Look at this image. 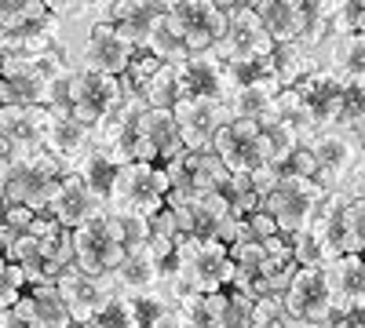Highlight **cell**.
I'll return each instance as SVG.
<instances>
[{
	"instance_id": "cell-1",
	"label": "cell",
	"mask_w": 365,
	"mask_h": 328,
	"mask_svg": "<svg viewBox=\"0 0 365 328\" xmlns=\"http://www.w3.org/2000/svg\"><path fill=\"white\" fill-rule=\"evenodd\" d=\"M314 161V183L325 194H347L361 197V128H325L303 139Z\"/></svg>"
},
{
	"instance_id": "cell-2",
	"label": "cell",
	"mask_w": 365,
	"mask_h": 328,
	"mask_svg": "<svg viewBox=\"0 0 365 328\" xmlns=\"http://www.w3.org/2000/svg\"><path fill=\"white\" fill-rule=\"evenodd\" d=\"M303 230L318 241L322 266L340 255H361L365 252V201L347 197V194H325Z\"/></svg>"
},
{
	"instance_id": "cell-3",
	"label": "cell",
	"mask_w": 365,
	"mask_h": 328,
	"mask_svg": "<svg viewBox=\"0 0 365 328\" xmlns=\"http://www.w3.org/2000/svg\"><path fill=\"white\" fill-rule=\"evenodd\" d=\"M66 51L51 55H4L0 63V106H44L58 73H66Z\"/></svg>"
},
{
	"instance_id": "cell-4",
	"label": "cell",
	"mask_w": 365,
	"mask_h": 328,
	"mask_svg": "<svg viewBox=\"0 0 365 328\" xmlns=\"http://www.w3.org/2000/svg\"><path fill=\"white\" fill-rule=\"evenodd\" d=\"M70 168L63 161H55L48 150H37V154H26V157H15L11 168H8V179H4V204H19V208H29V212H44L48 201L55 197L58 183Z\"/></svg>"
},
{
	"instance_id": "cell-5",
	"label": "cell",
	"mask_w": 365,
	"mask_h": 328,
	"mask_svg": "<svg viewBox=\"0 0 365 328\" xmlns=\"http://www.w3.org/2000/svg\"><path fill=\"white\" fill-rule=\"evenodd\" d=\"M165 197H168V175L158 164H120L113 175L106 212L150 223L165 208Z\"/></svg>"
},
{
	"instance_id": "cell-6",
	"label": "cell",
	"mask_w": 365,
	"mask_h": 328,
	"mask_svg": "<svg viewBox=\"0 0 365 328\" xmlns=\"http://www.w3.org/2000/svg\"><path fill=\"white\" fill-rule=\"evenodd\" d=\"M146 113V102L139 92L125 95L120 106L113 113H106L103 121L91 128V146L113 164H135V154H139V117Z\"/></svg>"
},
{
	"instance_id": "cell-7",
	"label": "cell",
	"mask_w": 365,
	"mask_h": 328,
	"mask_svg": "<svg viewBox=\"0 0 365 328\" xmlns=\"http://www.w3.org/2000/svg\"><path fill=\"white\" fill-rule=\"evenodd\" d=\"M322 197H325V190L314 183V179H299V175L282 171L278 186L259 201V212H267L274 223H278V233L292 237V233H299L303 226L311 223Z\"/></svg>"
},
{
	"instance_id": "cell-8",
	"label": "cell",
	"mask_w": 365,
	"mask_h": 328,
	"mask_svg": "<svg viewBox=\"0 0 365 328\" xmlns=\"http://www.w3.org/2000/svg\"><path fill=\"white\" fill-rule=\"evenodd\" d=\"M212 154L220 157V164L230 175H252L263 164H274L267 135L256 121H241V117H230V121L216 132L212 139Z\"/></svg>"
},
{
	"instance_id": "cell-9",
	"label": "cell",
	"mask_w": 365,
	"mask_h": 328,
	"mask_svg": "<svg viewBox=\"0 0 365 328\" xmlns=\"http://www.w3.org/2000/svg\"><path fill=\"white\" fill-rule=\"evenodd\" d=\"M125 99L120 80L96 73L88 66H70V117L81 121L84 128H96L106 113H113Z\"/></svg>"
},
{
	"instance_id": "cell-10",
	"label": "cell",
	"mask_w": 365,
	"mask_h": 328,
	"mask_svg": "<svg viewBox=\"0 0 365 328\" xmlns=\"http://www.w3.org/2000/svg\"><path fill=\"white\" fill-rule=\"evenodd\" d=\"M347 88H354V84H344L332 70L314 66L296 88H289V92H296V99L303 102V110H307L311 132H325V128H336V117L344 110Z\"/></svg>"
},
{
	"instance_id": "cell-11",
	"label": "cell",
	"mask_w": 365,
	"mask_h": 328,
	"mask_svg": "<svg viewBox=\"0 0 365 328\" xmlns=\"http://www.w3.org/2000/svg\"><path fill=\"white\" fill-rule=\"evenodd\" d=\"M274 51L267 29L259 26L252 4L237 0V4H227V33L216 44V55L223 63H252V58H267Z\"/></svg>"
},
{
	"instance_id": "cell-12",
	"label": "cell",
	"mask_w": 365,
	"mask_h": 328,
	"mask_svg": "<svg viewBox=\"0 0 365 328\" xmlns=\"http://www.w3.org/2000/svg\"><path fill=\"white\" fill-rule=\"evenodd\" d=\"M70 245H73V270L84 274V277H96V281L110 277L120 266V259H125V248L110 237L103 216L77 226L70 233Z\"/></svg>"
},
{
	"instance_id": "cell-13",
	"label": "cell",
	"mask_w": 365,
	"mask_h": 328,
	"mask_svg": "<svg viewBox=\"0 0 365 328\" xmlns=\"http://www.w3.org/2000/svg\"><path fill=\"white\" fill-rule=\"evenodd\" d=\"M168 15L179 26V37L190 55L212 51L223 33H227V4H212V0H182V4H168Z\"/></svg>"
},
{
	"instance_id": "cell-14",
	"label": "cell",
	"mask_w": 365,
	"mask_h": 328,
	"mask_svg": "<svg viewBox=\"0 0 365 328\" xmlns=\"http://www.w3.org/2000/svg\"><path fill=\"white\" fill-rule=\"evenodd\" d=\"M172 121H175L182 146L190 154H205V150H212L216 132L230 121V110L220 99H179L172 106Z\"/></svg>"
},
{
	"instance_id": "cell-15",
	"label": "cell",
	"mask_w": 365,
	"mask_h": 328,
	"mask_svg": "<svg viewBox=\"0 0 365 328\" xmlns=\"http://www.w3.org/2000/svg\"><path fill=\"white\" fill-rule=\"evenodd\" d=\"M282 303H285L289 317L299 324H314L322 317H332V300H329L322 266H299L289 288L282 292Z\"/></svg>"
},
{
	"instance_id": "cell-16",
	"label": "cell",
	"mask_w": 365,
	"mask_h": 328,
	"mask_svg": "<svg viewBox=\"0 0 365 328\" xmlns=\"http://www.w3.org/2000/svg\"><path fill=\"white\" fill-rule=\"evenodd\" d=\"M175 88H179V99H220V102H227L223 58L216 55V48L182 58L175 66Z\"/></svg>"
},
{
	"instance_id": "cell-17",
	"label": "cell",
	"mask_w": 365,
	"mask_h": 328,
	"mask_svg": "<svg viewBox=\"0 0 365 328\" xmlns=\"http://www.w3.org/2000/svg\"><path fill=\"white\" fill-rule=\"evenodd\" d=\"M51 110L44 106H0V139L11 146L15 157L44 150V132Z\"/></svg>"
},
{
	"instance_id": "cell-18",
	"label": "cell",
	"mask_w": 365,
	"mask_h": 328,
	"mask_svg": "<svg viewBox=\"0 0 365 328\" xmlns=\"http://www.w3.org/2000/svg\"><path fill=\"white\" fill-rule=\"evenodd\" d=\"M55 292L63 295L70 321H73V324H88L91 317L103 310V303L113 295V285H110V277L96 281V277L77 274L73 266H70V270H63V274L55 277Z\"/></svg>"
},
{
	"instance_id": "cell-19",
	"label": "cell",
	"mask_w": 365,
	"mask_h": 328,
	"mask_svg": "<svg viewBox=\"0 0 365 328\" xmlns=\"http://www.w3.org/2000/svg\"><path fill=\"white\" fill-rule=\"evenodd\" d=\"M106 212V208L88 194V186L81 183V179L73 175V171H66L63 175V183H58V190H55V197L48 201V208L41 216H51L63 230H77V226H84V223H91V219H99Z\"/></svg>"
},
{
	"instance_id": "cell-20",
	"label": "cell",
	"mask_w": 365,
	"mask_h": 328,
	"mask_svg": "<svg viewBox=\"0 0 365 328\" xmlns=\"http://www.w3.org/2000/svg\"><path fill=\"white\" fill-rule=\"evenodd\" d=\"M161 11H165V4H158V0H120V4L96 8V15H99L96 22H110L135 51H143L150 29L161 18Z\"/></svg>"
},
{
	"instance_id": "cell-21",
	"label": "cell",
	"mask_w": 365,
	"mask_h": 328,
	"mask_svg": "<svg viewBox=\"0 0 365 328\" xmlns=\"http://www.w3.org/2000/svg\"><path fill=\"white\" fill-rule=\"evenodd\" d=\"M135 48L117 33L110 22H96L91 33L84 41V55H81V66L96 70V73H106V77H120L128 70Z\"/></svg>"
},
{
	"instance_id": "cell-22",
	"label": "cell",
	"mask_w": 365,
	"mask_h": 328,
	"mask_svg": "<svg viewBox=\"0 0 365 328\" xmlns=\"http://www.w3.org/2000/svg\"><path fill=\"white\" fill-rule=\"evenodd\" d=\"M11 314L29 324V328H70V314H66V303L63 295L55 292V281L51 285H34L19 295V303L11 307Z\"/></svg>"
},
{
	"instance_id": "cell-23",
	"label": "cell",
	"mask_w": 365,
	"mask_h": 328,
	"mask_svg": "<svg viewBox=\"0 0 365 328\" xmlns=\"http://www.w3.org/2000/svg\"><path fill=\"white\" fill-rule=\"evenodd\" d=\"M237 226H241V219L230 216V208H227V201L220 194H205V197L190 201V237L234 245L237 241Z\"/></svg>"
},
{
	"instance_id": "cell-24",
	"label": "cell",
	"mask_w": 365,
	"mask_h": 328,
	"mask_svg": "<svg viewBox=\"0 0 365 328\" xmlns=\"http://www.w3.org/2000/svg\"><path fill=\"white\" fill-rule=\"evenodd\" d=\"M259 26L267 29L270 44H292L303 33V22H307V0H256L252 4Z\"/></svg>"
},
{
	"instance_id": "cell-25",
	"label": "cell",
	"mask_w": 365,
	"mask_h": 328,
	"mask_svg": "<svg viewBox=\"0 0 365 328\" xmlns=\"http://www.w3.org/2000/svg\"><path fill=\"white\" fill-rule=\"evenodd\" d=\"M325 274V288H329V300H332V314H344L347 307L361 303L365 295V263L361 255H340L322 266Z\"/></svg>"
},
{
	"instance_id": "cell-26",
	"label": "cell",
	"mask_w": 365,
	"mask_h": 328,
	"mask_svg": "<svg viewBox=\"0 0 365 328\" xmlns=\"http://www.w3.org/2000/svg\"><path fill=\"white\" fill-rule=\"evenodd\" d=\"M44 150L55 161H63L66 168H73L91 150V128H84L81 121H73L70 113H51L48 132H44Z\"/></svg>"
},
{
	"instance_id": "cell-27",
	"label": "cell",
	"mask_w": 365,
	"mask_h": 328,
	"mask_svg": "<svg viewBox=\"0 0 365 328\" xmlns=\"http://www.w3.org/2000/svg\"><path fill=\"white\" fill-rule=\"evenodd\" d=\"M113 292L120 295H135V292H161V263L146 252V245L139 252H128L120 259V266L110 274Z\"/></svg>"
},
{
	"instance_id": "cell-28",
	"label": "cell",
	"mask_w": 365,
	"mask_h": 328,
	"mask_svg": "<svg viewBox=\"0 0 365 328\" xmlns=\"http://www.w3.org/2000/svg\"><path fill=\"white\" fill-rule=\"evenodd\" d=\"M325 70H332L344 84L365 88V37L351 33V37H332L329 41V63Z\"/></svg>"
},
{
	"instance_id": "cell-29",
	"label": "cell",
	"mask_w": 365,
	"mask_h": 328,
	"mask_svg": "<svg viewBox=\"0 0 365 328\" xmlns=\"http://www.w3.org/2000/svg\"><path fill=\"white\" fill-rule=\"evenodd\" d=\"M201 300H205L208 328H249V321H252V300L249 295L223 288V292L201 295Z\"/></svg>"
},
{
	"instance_id": "cell-30",
	"label": "cell",
	"mask_w": 365,
	"mask_h": 328,
	"mask_svg": "<svg viewBox=\"0 0 365 328\" xmlns=\"http://www.w3.org/2000/svg\"><path fill=\"white\" fill-rule=\"evenodd\" d=\"M143 51H150V55H154L158 63H165V66H179L182 58L190 55L187 44H182V37H179L175 18L168 15V4H165L161 18L154 22V29H150V37H146V48H143Z\"/></svg>"
},
{
	"instance_id": "cell-31",
	"label": "cell",
	"mask_w": 365,
	"mask_h": 328,
	"mask_svg": "<svg viewBox=\"0 0 365 328\" xmlns=\"http://www.w3.org/2000/svg\"><path fill=\"white\" fill-rule=\"evenodd\" d=\"M270 63H274V77H278V88L282 92H289V88H296L303 77H307L318 63H314V55L303 48V44H278L270 51Z\"/></svg>"
},
{
	"instance_id": "cell-32",
	"label": "cell",
	"mask_w": 365,
	"mask_h": 328,
	"mask_svg": "<svg viewBox=\"0 0 365 328\" xmlns=\"http://www.w3.org/2000/svg\"><path fill=\"white\" fill-rule=\"evenodd\" d=\"M179 164H182V171H187V179L194 183V190H197V197H205V194H220V186L230 179V171L220 164V157L212 154V150H205V154H182L179 157Z\"/></svg>"
},
{
	"instance_id": "cell-33",
	"label": "cell",
	"mask_w": 365,
	"mask_h": 328,
	"mask_svg": "<svg viewBox=\"0 0 365 328\" xmlns=\"http://www.w3.org/2000/svg\"><path fill=\"white\" fill-rule=\"evenodd\" d=\"M77 179H81V183L88 186V194L91 197H96L103 208H106V201H110V190H113V175H117V168L96 150V146H91V150L70 168Z\"/></svg>"
},
{
	"instance_id": "cell-34",
	"label": "cell",
	"mask_w": 365,
	"mask_h": 328,
	"mask_svg": "<svg viewBox=\"0 0 365 328\" xmlns=\"http://www.w3.org/2000/svg\"><path fill=\"white\" fill-rule=\"evenodd\" d=\"M51 15V8L44 0H0V33H22V29L44 26Z\"/></svg>"
},
{
	"instance_id": "cell-35",
	"label": "cell",
	"mask_w": 365,
	"mask_h": 328,
	"mask_svg": "<svg viewBox=\"0 0 365 328\" xmlns=\"http://www.w3.org/2000/svg\"><path fill=\"white\" fill-rule=\"evenodd\" d=\"M172 307L175 303L165 292H135V295H128V310H132L135 328H154L158 321H165L172 314Z\"/></svg>"
},
{
	"instance_id": "cell-36",
	"label": "cell",
	"mask_w": 365,
	"mask_h": 328,
	"mask_svg": "<svg viewBox=\"0 0 365 328\" xmlns=\"http://www.w3.org/2000/svg\"><path fill=\"white\" fill-rule=\"evenodd\" d=\"M139 95L146 102V110H172L179 102V88H175V66H165L150 77L143 88H139Z\"/></svg>"
},
{
	"instance_id": "cell-37",
	"label": "cell",
	"mask_w": 365,
	"mask_h": 328,
	"mask_svg": "<svg viewBox=\"0 0 365 328\" xmlns=\"http://www.w3.org/2000/svg\"><path fill=\"white\" fill-rule=\"evenodd\" d=\"M220 197L227 201V208H230L234 219H249L252 212H259V197H256V190L249 186L245 175H230L227 183L220 186Z\"/></svg>"
},
{
	"instance_id": "cell-38",
	"label": "cell",
	"mask_w": 365,
	"mask_h": 328,
	"mask_svg": "<svg viewBox=\"0 0 365 328\" xmlns=\"http://www.w3.org/2000/svg\"><path fill=\"white\" fill-rule=\"evenodd\" d=\"M249 328H303V324L289 317V310H285V303L278 300V295H263V300L252 303Z\"/></svg>"
},
{
	"instance_id": "cell-39",
	"label": "cell",
	"mask_w": 365,
	"mask_h": 328,
	"mask_svg": "<svg viewBox=\"0 0 365 328\" xmlns=\"http://www.w3.org/2000/svg\"><path fill=\"white\" fill-rule=\"evenodd\" d=\"M365 29V4L361 0H332V37H351Z\"/></svg>"
},
{
	"instance_id": "cell-40",
	"label": "cell",
	"mask_w": 365,
	"mask_h": 328,
	"mask_svg": "<svg viewBox=\"0 0 365 328\" xmlns=\"http://www.w3.org/2000/svg\"><path fill=\"white\" fill-rule=\"evenodd\" d=\"M299 270L296 263H270V259H263V266H259V300L263 295H278L282 300V292L289 288V281H292V274Z\"/></svg>"
},
{
	"instance_id": "cell-41",
	"label": "cell",
	"mask_w": 365,
	"mask_h": 328,
	"mask_svg": "<svg viewBox=\"0 0 365 328\" xmlns=\"http://www.w3.org/2000/svg\"><path fill=\"white\" fill-rule=\"evenodd\" d=\"M88 328H135L132 321V310H128V295L113 292L110 300L103 303V310L88 321Z\"/></svg>"
},
{
	"instance_id": "cell-42",
	"label": "cell",
	"mask_w": 365,
	"mask_h": 328,
	"mask_svg": "<svg viewBox=\"0 0 365 328\" xmlns=\"http://www.w3.org/2000/svg\"><path fill=\"white\" fill-rule=\"evenodd\" d=\"M22 292H26V274L0 255V310H11Z\"/></svg>"
},
{
	"instance_id": "cell-43",
	"label": "cell",
	"mask_w": 365,
	"mask_h": 328,
	"mask_svg": "<svg viewBox=\"0 0 365 328\" xmlns=\"http://www.w3.org/2000/svg\"><path fill=\"white\" fill-rule=\"evenodd\" d=\"M158 70H161V63H158L154 55H150V51H135V55H132V63H128V70L120 73V77H125V80L135 88V92H139V88H143L150 77H154Z\"/></svg>"
},
{
	"instance_id": "cell-44",
	"label": "cell",
	"mask_w": 365,
	"mask_h": 328,
	"mask_svg": "<svg viewBox=\"0 0 365 328\" xmlns=\"http://www.w3.org/2000/svg\"><path fill=\"white\" fill-rule=\"evenodd\" d=\"M227 255H230L234 266H241V270H259L263 259H267L259 241H234V245H227Z\"/></svg>"
},
{
	"instance_id": "cell-45",
	"label": "cell",
	"mask_w": 365,
	"mask_h": 328,
	"mask_svg": "<svg viewBox=\"0 0 365 328\" xmlns=\"http://www.w3.org/2000/svg\"><path fill=\"white\" fill-rule=\"evenodd\" d=\"M292 263H296V266H322L318 241H314V237H311L307 230L292 233Z\"/></svg>"
},
{
	"instance_id": "cell-46",
	"label": "cell",
	"mask_w": 365,
	"mask_h": 328,
	"mask_svg": "<svg viewBox=\"0 0 365 328\" xmlns=\"http://www.w3.org/2000/svg\"><path fill=\"white\" fill-rule=\"evenodd\" d=\"M259 245H263V255L270 263H292V237L274 233V237H267V241H259Z\"/></svg>"
},
{
	"instance_id": "cell-47",
	"label": "cell",
	"mask_w": 365,
	"mask_h": 328,
	"mask_svg": "<svg viewBox=\"0 0 365 328\" xmlns=\"http://www.w3.org/2000/svg\"><path fill=\"white\" fill-rule=\"evenodd\" d=\"M34 216H37V212H29V208L8 204V208H4V216H0V223H4V226H8V230H11L15 237H19V233H26V230H29V223H34Z\"/></svg>"
},
{
	"instance_id": "cell-48",
	"label": "cell",
	"mask_w": 365,
	"mask_h": 328,
	"mask_svg": "<svg viewBox=\"0 0 365 328\" xmlns=\"http://www.w3.org/2000/svg\"><path fill=\"white\" fill-rule=\"evenodd\" d=\"M241 223L249 226V233L256 237V241H267V237H274V233H278V223H274L267 212H252L249 219H241Z\"/></svg>"
},
{
	"instance_id": "cell-49",
	"label": "cell",
	"mask_w": 365,
	"mask_h": 328,
	"mask_svg": "<svg viewBox=\"0 0 365 328\" xmlns=\"http://www.w3.org/2000/svg\"><path fill=\"white\" fill-rule=\"evenodd\" d=\"M26 233H29V237H37V241H51V237L63 233V226H58L51 216H34V223H29Z\"/></svg>"
},
{
	"instance_id": "cell-50",
	"label": "cell",
	"mask_w": 365,
	"mask_h": 328,
	"mask_svg": "<svg viewBox=\"0 0 365 328\" xmlns=\"http://www.w3.org/2000/svg\"><path fill=\"white\" fill-rule=\"evenodd\" d=\"M11 161H15V154H11V146L0 139V190H4V179H8V168H11Z\"/></svg>"
},
{
	"instance_id": "cell-51",
	"label": "cell",
	"mask_w": 365,
	"mask_h": 328,
	"mask_svg": "<svg viewBox=\"0 0 365 328\" xmlns=\"http://www.w3.org/2000/svg\"><path fill=\"white\" fill-rule=\"evenodd\" d=\"M154 328H179V324H175V317H172V314H168V317H165V321H158V324H154Z\"/></svg>"
},
{
	"instance_id": "cell-52",
	"label": "cell",
	"mask_w": 365,
	"mask_h": 328,
	"mask_svg": "<svg viewBox=\"0 0 365 328\" xmlns=\"http://www.w3.org/2000/svg\"><path fill=\"white\" fill-rule=\"evenodd\" d=\"M4 208H8V204H4V197H0V216H4Z\"/></svg>"
},
{
	"instance_id": "cell-53",
	"label": "cell",
	"mask_w": 365,
	"mask_h": 328,
	"mask_svg": "<svg viewBox=\"0 0 365 328\" xmlns=\"http://www.w3.org/2000/svg\"><path fill=\"white\" fill-rule=\"evenodd\" d=\"M70 328H88V324H70Z\"/></svg>"
},
{
	"instance_id": "cell-54",
	"label": "cell",
	"mask_w": 365,
	"mask_h": 328,
	"mask_svg": "<svg viewBox=\"0 0 365 328\" xmlns=\"http://www.w3.org/2000/svg\"><path fill=\"white\" fill-rule=\"evenodd\" d=\"M0 63H4V51H0Z\"/></svg>"
}]
</instances>
